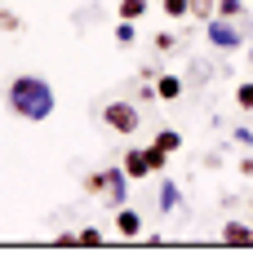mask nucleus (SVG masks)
I'll return each instance as SVG.
<instances>
[{"mask_svg": "<svg viewBox=\"0 0 253 257\" xmlns=\"http://www.w3.org/2000/svg\"><path fill=\"white\" fill-rule=\"evenodd\" d=\"M5 106H9L18 120H27V124H45V120L53 115V106H58V98H53V84L45 76L23 71V76L9 80V89H5Z\"/></svg>", "mask_w": 253, "mask_h": 257, "instance_id": "f257e3e1", "label": "nucleus"}, {"mask_svg": "<svg viewBox=\"0 0 253 257\" xmlns=\"http://www.w3.org/2000/svg\"><path fill=\"white\" fill-rule=\"evenodd\" d=\"M249 36H253V18L244 14L240 23L235 18H209L204 23V40H209V49H218V53H240L244 45H249Z\"/></svg>", "mask_w": 253, "mask_h": 257, "instance_id": "f03ea898", "label": "nucleus"}, {"mask_svg": "<svg viewBox=\"0 0 253 257\" xmlns=\"http://www.w3.org/2000/svg\"><path fill=\"white\" fill-rule=\"evenodd\" d=\"M102 124L111 133H120V138H133L142 128V106L138 102H107L102 106Z\"/></svg>", "mask_w": 253, "mask_h": 257, "instance_id": "7ed1b4c3", "label": "nucleus"}, {"mask_svg": "<svg viewBox=\"0 0 253 257\" xmlns=\"http://www.w3.org/2000/svg\"><path fill=\"white\" fill-rule=\"evenodd\" d=\"M102 182H107V191H102V195H107V204H111V208L129 204V182H133V178H129L120 164H107V169H102Z\"/></svg>", "mask_w": 253, "mask_h": 257, "instance_id": "20e7f679", "label": "nucleus"}, {"mask_svg": "<svg viewBox=\"0 0 253 257\" xmlns=\"http://www.w3.org/2000/svg\"><path fill=\"white\" fill-rule=\"evenodd\" d=\"M227 248H253V222H240V217H231L222 222V235H218Z\"/></svg>", "mask_w": 253, "mask_h": 257, "instance_id": "39448f33", "label": "nucleus"}, {"mask_svg": "<svg viewBox=\"0 0 253 257\" xmlns=\"http://www.w3.org/2000/svg\"><path fill=\"white\" fill-rule=\"evenodd\" d=\"M111 226H116L120 239H142V213H138V208H129V204H120Z\"/></svg>", "mask_w": 253, "mask_h": 257, "instance_id": "423d86ee", "label": "nucleus"}, {"mask_svg": "<svg viewBox=\"0 0 253 257\" xmlns=\"http://www.w3.org/2000/svg\"><path fill=\"white\" fill-rule=\"evenodd\" d=\"M120 169H125L133 182H142V178H151V160H147V151L142 147H129L125 155H120Z\"/></svg>", "mask_w": 253, "mask_h": 257, "instance_id": "0eeeda50", "label": "nucleus"}, {"mask_svg": "<svg viewBox=\"0 0 253 257\" xmlns=\"http://www.w3.org/2000/svg\"><path fill=\"white\" fill-rule=\"evenodd\" d=\"M182 89H187V80L174 76V71H160V76H155V93H160V102H178Z\"/></svg>", "mask_w": 253, "mask_h": 257, "instance_id": "6e6552de", "label": "nucleus"}, {"mask_svg": "<svg viewBox=\"0 0 253 257\" xmlns=\"http://www.w3.org/2000/svg\"><path fill=\"white\" fill-rule=\"evenodd\" d=\"M182 204V191H178V182H160V195H155V208H160V213H174V208Z\"/></svg>", "mask_w": 253, "mask_h": 257, "instance_id": "1a4fd4ad", "label": "nucleus"}, {"mask_svg": "<svg viewBox=\"0 0 253 257\" xmlns=\"http://www.w3.org/2000/svg\"><path fill=\"white\" fill-rule=\"evenodd\" d=\"M147 9H151L147 0H120V5H116V18H125V23H142Z\"/></svg>", "mask_w": 253, "mask_h": 257, "instance_id": "9d476101", "label": "nucleus"}, {"mask_svg": "<svg viewBox=\"0 0 253 257\" xmlns=\"http://www.w3.org/2000/svg\"><path fill=\"white\" fill-rule=\"evenodd\" d=\"M111 40L116 45H138V23H125V18H116V27H111Z\"/></svg>", "mask_w": 253, "mask_h": 257, "instance_id": "9b49d317", "label": "nucleus"}, {"mask_svg": "<svg viewBox=\"0 0 253 257\" xmlns=\"http://www.w3.org/2000/svg\"><path fill=\"white\" fill-rule=\"evenodd\" d=\"M151 142L160 147V151H169V155H178V151H182V133H178V128H160Z\"/></svg>", "mask_w": 253, "mask_h": 257, "instance_id": "f8f14e48", "label": "nucleus"}, {"mask_svg": "<svg viewBox=\"0 0 253 257\" xmlns=\"http://www.w3.org/2000/svg\"><path fill=\"white\" fill-rule=\"evenodd\" d=\"M160 14H164V18H191V0H160Z\"/></svg>", "mask_w": 253, "mask_h": 257, "instance_id": "ddd939ff", "label": "nucleus"}, {"mask_svg": "<svg viewBox=\"0 0 253 257\" xmlns=\"http://www.w3.org/2000/svg\"><path fill=\"white\" fill-rule=\"evenodd\" d=\"M244 14H249L244 0H218V18H235V23H240Z\"/></svg>", "mask_w": 253, "mask_h": 257, "instance_id": "4468645a", "label": "nucleus"}, {"mask_svg": "<svg viewBox=\"0 0 253 257\" xmlns=\"http://www.w3.org/2000/svg\"><path fill=\"white\" fill-rule=\"evenodd\" d=\"M235 106H240V111H253V76L235 84Z\"/></svg>", "mask_w": 253, "mask_h": 257, "instance_id": "2eb2a0df", "label": "nucleus"}, {"mask_svg": "<svg viewBox=\"0 0 253 257\" xmlns=\"http://www.w3.org/2000/svg\"><path fill=\"white\" fill-rule=\"evenodd\" d=\"M213 14H218V0H191V18L196 23H209Z\"/></svg>", "mask_w": 253, "mask_h": 257, "instance_id": "dca6fc26", "label": "nucleus"}, {"mask_svg": "<svg viewBox=\"0 0 253 257\" xmlns=\"http://www.w3.org/2000/svg\"><path fill=\"white\" fill-rule=\"evenodd\" d=\"M151 45H155V53H178V36L174 31H155Z\"/></svg>", "mask_w": 253, "mask_h": 257, "instance_id": "f3484780", "label": "nucleus"}, {"mask_svg": "<svg viewBox=\"0 0 253 257\" xmlns=\"http://www.w3.org/2000/svg\"><path fill=\"white\" fill-rule=\"evenodd\" d=\"M142 151H147V160H151V173H164V164H169V151H160L155 142H147Z\"/></svg>", "mask_w": 253, "mask_h": 257, "instance_id": "a211bd4d", "label": "nucleus"}, {"mask_svg": "<svg viewBox=\"0 0 253 257\" xmlns=\"http://www.w3.org/2000/svg\"><path fill=\"white\" fill-rule=\"evenodd\" d=\"M76 235H80V248H102V239H107L98 226H85V231H76Z\"/></svg>", "mask_w": 253, "mask_h": 257, "instance_id": "6ab92c4d", "label": "nucleus"}, {"mask_svg": "<svg viewBox=\"0 0 253 257\" xmlns=\"http://www.w3.org/2000/svg\"><path fill=\"white\" fill-rule=\"evenodd\" d=\"M80 186H85V195H102V191H107V182H102V169H98V173H85V182H80Z\"/></svg>", "mask_w": 253, "mask_h": 257, "instance_id": "aec40b11", "label": "nucleus"}, {"mask_svg": "<svg viewBox=\"0 0 253 257\" xmlns=\"http://www.w3.org/2000/svg\"><path fill=\"white\" fill-rule=\"evenodd\" d=\"M0 31L18 36V31H23V18H18V14H9V9H0Z\"/></svg>", "mask_w": 253, "mask_h": 257, "instance_id": "412c9836", "label": "nucleus"}, {"mask_svg": "<svg viewBox=\"0 0 253 257\" xmlns=\"http://www.w3.org/2000/svg\"><path fill=\"white\" fill-rule=\"evenodd\" d=\"M231 142H235V147H249V151H253V128H249V124L231 128Z\"/></svg>", "mask_w": 253, "mask_h": 257, "instance_id": "4be33fe9", "label": "nucleus"}, {"mask_svg": "<svg viewBox=\"0 0 253 257\" xmlns=\"http://www.w3.org/2000/svg\"><path fill=\"white\" fill-rule=\"evenodd\" d=\"M53 244H58V248H80V235H76V231H62Z\"/></svg>", "mask_w": 253, "mask_h": 257, "instance_id": "5701e85b", "label": "nucleus"}, {"mask_svg": "<svg viewBox=\"0 0 253 257\" xmlns=\"http://www.w3.org/2000/svg\"><path fill=\"white\" fill-rule=\"evenodd\" d=\"M160 93H155V84H138V102H155Z\"/></svg>", "mask_w": 253, "mask_h": 257, "instance_id": "b1692460", "label": "nucleus"}, {"mask_svg": "<svg viewBox=\"0 0 253 257\" xmlns=\"http://www.w3.org/2000/svg\"><path fill=\"white\" fill-rule=\"evenodd\" d=\"M235 169H240L244 178H253V155H240V164H235Z\"/></svg>", "mask_w": 253, "mask_h": 257, "instance_id": "393cba45", "label": "nucleus"}, {"mask_svg": "<svg viewBox=\"0 0 253 257\" xmlns=\"http://www.w3.org/2000/svg\"><path fill=\"white\" fill-rule=\"evenodd\" d=\"M244 53H249V76H253V45H249V49H244Z\"/></svg>", "mask_w": 253, "mask_h": 257, "instance_id": "a878e982", "label": "nucleus"}, {"mask_svg": "<svg viewBox=\"0 0 253 257\" xmlns=\"http://www.w3.org/2000/svg\"><path fill=\"white\" fill-rule=\"evenodd\" d=\"M249 222H253V195H249Z\"/></svg>", "mask_w": 253, "mask_h": 257, "instance_id": "bb28decb", "label": "nucleus"}]
</instances>
